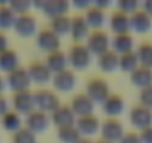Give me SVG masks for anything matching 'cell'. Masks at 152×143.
<instances>
[{
  "instance_id": "cell-30",
  "label": "cell",
  "mask_w": 152,
  "mask_h": 143,
  "mask_svg": "<svg viewBox=\"0 0 152 143\" xmlns=\"http://www.w3.org/2000/svg\"><path fill=\"white\" fill-rule=\"evenodd\" d=\"M70 26H72V18L69 15H60L51 20V30L57 34V36H64L67 33H70Z\"/></svg>"
},
{
  "instance_id": "cell-35",
  "label": "cell",
  "mask_w": 152,
  "mask_h": 143,
  "mask_svg": "<svg viewBox=\"0 0 152 143\" xmlns=\"http://www.w3.org/2000/svg\"><path fill=\"white\" fill-rule=\"evenodd\" d=\"M8 5L17 15H23V14H28V9L31 8L33 3L30 0H12Z\"/></svg>"
},
{
  "instance_id": "cell-21",
  "label": "cell",
  "mask_w": 152,
  "mask_h": 143,
  "mask_svg": "<svg viewBox=\"0 0 152 143\" xmlns=\"http://www.w3.org/2000/svg\"><path fill=\"white\" fill-rule=\"evenodd\" d=\"M130 81L134 87H139L140 90L148 85H152V69L139 64L130 73Z\"/></svg>"
},
{
  "instance_id": "cell-43",
  "label": "cell",
  "mask_w": 152,
  "mask_h": 143,
  "mask_svg": "<svg viewBox=\"0 0 152 143\" xmlns=\"http://www.w3.org/2000/svg\"><path fill=\"white\" fill-rule=\"evenodd\" d=\"M93 5L104 11V8H107V6H110V2H109V0H96V2H94Z\"/></svg>"
},
{
  "instance_id": "cell-4",
  "label": "cell",
  "mask_w": 152,
  "mask_h": 143,
  "mask_svg": "<svg viewBox=\"0 0 152 143\" xmlns=\"http://www.w3.org/2000/svg\"><path fill=\"white\" fill-rule=\"evenodd\" d=\"M87 48L90 49L93 55H97V57L107 52L110 49V39L107 33L103 30H93L90 36L87 37Z\"/></svg>"
},
{
  "instance_id": "cell-42",
  "label": "cell",
  "mask_w": 152,
  "mask_h": 143,
  "mask_svg": "<svg viewBox=\"0 0 152 143\" xmlns=\"http://www.w3.org/2000/svg\"><path fill=\"white\" fill-rule=\"evenodd\" d=\"M6 49H9V40L3 31H0V52H3Z\"/></svg>"
},
{
  "instance_id": "cell-41",
  "label": "cell",
  "mask_w": 152,
  "mask_h": 143,
  "mask_svg": "<svg viewBox=\"0 0 152 143\" xmlns=\"http://www.w3.org/2000/svg\"><path fill=\"white\" fill-rule=\"evenodd\" d=\"M93 3L90 2V0H73V6L78 8V9H88Z\"/></svg>"
},
{
  "instance_id": "cell-31",
  "label": "cell",
  "mask_w": 152,
  "mask_h": 143,
  "mask_svg": "<svg viewBox=\"0 0 152 143\" xmlns=\"http://www.w3.org/2000/svg\"><path fill=\"white\" fill-rule=\"evenodd\" d=\"M57 137L61 143H78L82 136L81 133L78 131L76 125H69V127H61L58 128V133H57Z\"/></svg>"
},
{
  "instance_id": "cell-26",
  "label": "cell",
  "mask_w": 152,
  "mask_h": 143,
  "mask_svg": "<svg viewBox=\"0 0 152 143\" xmlns=\"http://www.w3.org/2000/svg\"><path fill=\"white\" fill-rule=\"evenodd\" d=\"M17 67H20V57L15 49L9 48L3 52H0V70L9 73Z\"/></svg>"
},
{
  "instance_id": "cell-40",
  "label": "cell",
  "mask_w": 152,
  "mask_h": 143,
  "mask_svg": "<svg viewBox=\"0 0 152 143\" xmlns=\"http://www.w3.org/2000/svg\"><path fill=\"white\" fill-rule=\"evenodd\" d=\"M11 107H9V101L5 96H0V118H2L6 112H9Z\"/></svg>"
},
{
  "instance_id": "cell-22",
  "label": "cell",
  "mask_w": 152,
  "mask_h": 143,
  "mask_svg": "<svg viewBox=\"0 0 152 143\" xmlns=\"http://www.w3.org/2000/svg\"><path fill=\"white\" fill-rule=\"evenodd\" d=\"M109 26L112 28V31L115 34H122V33H130L131 26H130V15L121 12V11H115L110 15L109 20Z\"/></svg>"
},
{
  "instance_id": "cell-36",
  "label": "cell",
  "mask_w": 152,
  "mask_h": 143,
  "mask_svg": "<svg viewBox=\"0 0 152 143\" xmlns=\"http://www.w3.org/2000/svg\"><path fill=\"white\" fill-rule=\"evenodd\" d=\"M116 6H118V11H121L127 15H131L133 12H136L139 9V2L137 0H119Z\"/></svg>"
},
{
  "instance_id": "cell-16",
  "label": "cell",
  "mask_w": 152,
  "mask_h": 143,
  "mask_svg": "<svg viewBox=\"0 0 152 143\" xmlns=\"http://www.w3.org/2000/svg\"><path fill=\"white\" fill-rule=\"evenodd\" d=\"M51 122H54L58 128L75 125L76 115L73 113L70 104H60L52 113H51Z\"/></svg>"
},
{
  "instance_id": "cell-6",
  "label": "cell",
  "mask_w": 152,
  "mask_h": 143,
  "mask_svg": "<svg viewBox=\"0 0 152 143\" xmlns=\"http://www.w3.org/2000/svg\"><path fill=\"white\" fill-rule=\"evenodd\" d=\"M100 133H102V139L110 143L119 142L121 137L124 136V125L121 121H118L116 118H107L106 121L102 122L100 125Z\"/></svg>"
},
{
  "instance_id": "cell-18",
  "label": "cell",
  "mask_w": 152,
  "mask_h": 143,
  "mask_svg": "<svg viewBox=\"0 0 152 143\" xmlns=\"http://www.w3.org/2000/svg\"><path fill=\"white\" fill-rule=\"evenodd\" d=\"M90 27L84 18V15H75L72 18V26H70V34L76 43H81L82 40H87L90 36Z\"/></svg>"
},
{
  "instance_id": "cell-7",
  "label": "cell",
  "mask_w": 152,
  "mask_h": 143,
  "mask_svg": "<svg viewBox=\"0 0 152 143\" xmlns=\"http://www.w3.org/2000/svg\"><path fill=\"white\" fill-rule=\"evenodd\" d=\"M36 8H39L46 17L55 18L60 15H67L70 3L67 0H40V2L34 3Z\"/></svg>"
},
{
  "instance_id": "cell-14",
  "label": "cell",
  "mask_w": 152,
  "mask_h": 143,
  "mask_svg": "<svg viewBox=\"0 0 152 143\" xmlns=\"http://www.w3.org/2000/svg\"><path fill=\"white\" fill-rule=\"evenodd\" d=\"M51 81L54 84V88L58 90V91H63V93L72 91L76 87V82H78L75 72H72L69 69L61 70V72H58V73H54Z\"/></svg>"
},
{
  "instance_id": "cell-44",
  "label": "cell",
  "mask_w": 152,
  "mask_h": 143,
  "mask_svg": "<svg viewBox=\"0 0 152 143\" xmlns=\"http://www.w3.org/2000/svg\"><path fill=\"white\" fill-rule=\"evenodd\" d=\"M143 11L152 18V0H146L143 3Z\"/></svg>"
},
{
  "instance_id": "cell-11",
  "label": "cell",
  "mask_w": 152,
  "mask_h": 143,
  "mask_svg": "<svg viewBox=\"0 0 152 143\" xmlns=\"http://www.w3.org/2000/svg\"><path fill=\"white\" fill-rule=\"evenodd\" d=\"M14 30L21 37H31V36L37 34V21L30 12L18 15L15 26H14Z\"/></svg>"
},
{
  "instance_id": "cell-19",
  "label": "cell",
  "mask_w": 152,
  "mask_h": 143,
  "mask_svg": "<svg viewBox=\"0 0 152 143\" xmlns=\"http://www.w3.org/2000/svg\"><path fill=\"white\" fill-rule=\"evenodd\" d=\"M130 26L136 33H148L152 28V18L143 9H137L130 15Z\"/></svg>"
},
{
  "instance_id": "cell-15",
  "label": "cell",
  "mask_w": 152,
  "mask_h": 143,
  "mask_svg": "<svg viewBox=\"0 0 152 143\" xmlns=\"http://www.w3.org/2000/svg\"><path fill=\"white\" fill-rule=\"evenodd\" d=\"M70 107L73 110V113L76 115V118L79 116H87V115H93L96 103L87 96V94H76L72 98Z\"/></svg>"
},
{
  "instance_id": "cell-33",
  "label": "cell",
  "mask_w": 152,
  "mask_h": 143,
  "mask_svg": "<svg viewBox=\"0 0 152 143\" xmlns=\"http://www.w3.org/2000/svg\"><path fill=\"white\" fill-rule=\"evenodd\" d=\"M137 66H139V60H137L136 51H130V52H125V54L119 55V69L121 70L131 73Z\"/></svg>"
},
{
  "instance_id": "cell-12",
  "label": "cell",
  "mask_w": 152,
  "mask_h": 143,
  "mask_svg": "<svg viewBox=\"0 0 152 143\" xmlns=\"http://www.w3.org/2000/svg\"><path fill=\"white\" fill-rule=\"evenodd\" d=\"M130 122L139 130H143V128L152 125V109H149L143 104L133 106L130 110Z\"/></svg>"
},
{
  "instance_id": "cell-34",
  "label": "cell",
  "mask_w": 152,
  "mask_h": 143,
  "mask_svg": "<svg viewBox=\"0 0 152 143\" xmlns=\"http://www.w3.org/2000/svg\"><path fill=\"white\" fill-rule=\"evenodd\" d=\"M12 143H37V140L33 131H30L27 127H21L17 133H14Z\"/></svg>"
},
{
  "instance_id": "cell-27",
  "label": "cell",
  "mask_w": 152,
  "mask_h": 143,
  "mask_svg": "<svg viewBox=\"0 0 152 143\" xmlns=\"http://www.w3.org/2000/svg\"><path fill=\"white\" fill-rule=\"evenodd\" d=\"M99 67L106 73H113L115 70L119 69V55L115 51L109 49L99 57Z\"/></svg>"
},
{
  "instance_id": "cell-39",
  "label": "cell",
  "mask_w": 152,
  "mask_h": 143,
  "mask_svg": "<svg viewBox=\"0 0 152 143\" xmlns=\"http://www.w3.org/2000/svg\"><path fill=\"white\" fill-rule=\"evenodd\" d=\"M139 136H140L142 143H152V125H149V127L140 130Z\"/></svg>"
},
{
  "instance_id": "cell-20",
  "label": "cell",
  "mask_w": 152,
  "mask_h": 143,
  "mask_svg": "<svg viewBox=\"0 0 152 143\" xmlns=\"http://www.w3.org/2000/svg\"><path fill=\"white\" fill-rule=\"evenodd\" d=\"M102 107H103V112L109 118H115V116H118L124 112L125 101L119 94H112L110 93V96L102 103Z\"/></svg>"
},
{
  "instance_id": "cell-37",
  "label": "cell",
  "mask_w": 152,
  "mask_h": 143,
  "mask_svg": "<svg viewBox=\"0 0 152 143\" xmlns=\"http://www.w3.org/2000/svg\"><path fill=\"white\" fill-rule=\"evenodd\" d=\"M139 100H140V104L152 109V85H148V87L140 90Z\"/></svg>"
},
{
  "instance_id": "cell-47",
  "label": "cell",
  "mask_w": 152,
  "mask_h": 143,
  "mask_svg": "<svg viewBox=\"0 0 152 143\" xmlns=\"http://www.w3.org/2000/svg\"><path fill=\"white\" fill-rule=\"evenodd\" d=\"M96 143H110V142H106V140H103V139H100L99 142H96Z\"/></svg>"
},
{
  "instance_id": "cell-8",
  "label": "cell",
  "mask_w": 152,
  "mask_h": 143,
  "mask_svg": "<svg viewBox=\"0 0 152 143\" xmlns=\"http://www.w3.org/2000/svg\"><path fill=\"white\" fill-rule=\"evenodd\" d=\"M36 40H37V46L45 51L46 54H51V52H55L60 49V45H61V39L60 36H57L51 28L45 27L42 30L37 31L36 34Z\"/></svg>"
},
{
  "instance_id": "cell-45",
  "label": "cell",
  "mask_w": 152,
  "mask_h": 143,
  "mask_svg": "<svg viewBox=\"0 0 152 143\" xmlns=\"http://www.w3.org/2000/svg\"><path fill=\"white\" fill-rule=\"evenodd\" d=\"M5 87H6V82H5V79H3L2 76H0V96H2V93H3Z\"/></svg>"
},
{
  "instance_id": "cell-9",
  "label": "cell",
  "mask_w": 152,
  "mask_h": 143,
  "mask_svg": "<svg viewBox=\"0 0 152 143\" xmlns=\"http://www.w3.org/2000/svg\"><path fill=\"white\" fill-rule=\"evenodd\" d=\"M49 124H51V116L45 112L37 110V109L31 110L26 118V127L30 131H33L34 134L45 133L49 128Z\"/></svg>"
},
{
  "instance_id": "cell-5",
  "label": "cell",
  "mask_w": 152,
  "mask_h": 143,
  "mask_svg": "<svg viewBox=\"0 0 152 143\" xmlns=\"http://www.w3.org/2000/svg\"><path fill=\"white\" fill-rule=\"evenodd\" d=\"M94 103H103L110 96L109 84L102 78H93L87 84V93H85Z\"/></svg>"
},
{
  "instance_id": "cell-25",
  "label": "cell",
  "mask_w": 152,
  "mask_h": 143,
  "mask_svg": "<svg viewBox=\"0 0 152 143\" xmlns=\"http://www.w3.org/2000/svg\"><path fill=\"white\" fill-rule=\"evenodd\" d=\"M45 64L48 66V69L54 73H58L61 70H66L67 69V64H69V60H67V54L63 52L61 49L55 51V52H51L46 55V60H45Z\"/></svg>"
},
{
  "instance_id": "cell-32",
  "label": "cell",
  "mask_w": 152,
  "mask_h": 143,
  "mask_svg": "<svg viewBox=\"0 0 152 143\" xmlns=\"http://www.w3.org/2000/svg\"><path fill=\"white\" fill-rule=\"evenodd\" d=\"M137 60L140 66L152 69V42H143L136 49Z\"/></svg>"
},
{
  "instance_id": "cell-23",
  "label": "cell",
  "mask_w": 152,
  "mask_h": 143,
  "mask_svg": "<svg viewBox=\"0 0 152 143\" xmlns=\"http://www.w3.org/2000/svg\"><path fill=\"white\" fill-rule=\"evenodd\" d=\"M84 18H85L88 27L93 28V30H102V27L106 23V14H104V11L100 9V8H97V6H94V5H91L85 11Z\"/></svg>"
},
{
  "instance_id": "cell-10",
  "label": "cell",
  "mask_w": 152,
  "mask_h": 143,
  "mask_svg": "<svg viewBox=\"0 0 152 143\" xmlns=\"http://www.w3.org/2000/svg\"><path fill=\"white\" fill-rule=\"evenodd\" d=\"M27 72L30 75L31 82L39 84V85L48 84L52 79V72L48 69L45 61H40V60H36V61L30 63V66L27 67Z\"/></svg>"
},
{
  "instance_id": "cell-13",
  "label": "cell",
  "mask_w": 152,
  "mask_h": 143,
  "mask_svg": "<svg viewBox=\"0 0 152 143\" xmlns=\"http://www.w3.org/2000/svg\"><path fill=\"white\" fill-rule=\"evenodd\" d=\"M12 104H14V110L18 112L20 115H28L31 110H34V96L30 90L15 93L12 98Z\"/></svg>"
},
{
  "instance_id": "cell-2",
  "label": "cell",
  "mask_w": 152,
  "mask_h": 143,
  "mask_svg": "<svg viewBox=\"0 0 152 143\" xmlns=\"http://www.w3.org/2000/svg\"><path fill=\"white\" fill-rule=\"evenodd\" d=\"M91 57H93V54L90 52V49L84 43H75L67 52L69 64L76 70L87 69L91 63Z\"/></svg>"
},
{
  "instance_id": "cell-17",
  "label": "cell",
  "mask_w": 152,
  "mask_h": 143,
  "mask_svg": "<svg viewBox=\"0 0 152 143\" xmlns=\"http://www.w3.org/2000/svg\"><path fill=\"white\" fill-rule=\"evenodd\" d=\"M78 131L81 133V136H87V139L90 136H94L100 131V121L99 118L93 113V115H87V116H79L76 118V122H75Z\"/></svg>"
},
{
  "instance_id": "cell-28",
  "label": "cell",
  "mask_w": 152,
  "mask_h": 143,
  "mask_svg": "<svg viewBox=\"0 0 152 143\" xmlns=\"http://www.w3.org/2000/svg\"><path fill=\"white\" fill-rule=\"evenodd\" d=\"M17 17L18 15L9 8L8 3H0V31L14 28Z\"/></svg>"
},
{
  "instance_id": "cell-3",
  "label": "cell",
  "mask_w": 152,
  "mask_h": 143,
  "mask_svg": "<svg viewBox=\"0 0 152 143\" xmlns=\"http://www.w3.org/2000/svg\"><path fill=\"white\" fill-rule=\"evenodd\" d=\"M6 85L14 91V93H20V91H26L30 88L31 85V79H30V75L27 69L24 67H17L15 70L9 72L6 75V79H5Z\"/></svg>"
},
{
  "instance_id": "cell-46",
  "label": "cell",
  "mask_w": 152,
  "mask_h": 143,
  "mask_svg": "<svg viewBox=\"0 0 152 143\" xmlns=\"http://www.w3.org/2000/svg\"><path fill=\"white\" fill-rule=\"evenodd\" d=\"M78 143H94V142H93V140H90V139H87V137H82Z\"/></svg>"
},
{
  "instance_id": "cell-24",
  "label": "cell",
  "mask_w": 152,
  "mask_h": 143,
  "mask_svg": "<svg viewBox=\"0 0 152 143\" xmlns=\"http://www.w3.org/2000/svg\"><path fill=\"white\" fill-rule=\"evenodd\" d=\"M112 51H115L118 55H122L125 52L134 51V39L130 33H122V34H115L113 39L110 40Z\"/></svg>"
},
{
  "instance_id": "cell-29",
  "label": "cell",
  "mask_w": 152,
  "mask_h": 143,
  "mask_svg": "<svg viewBox=\"0 0 152 143\" xmlns=\"http://www.w3.org/2000/svg\"><path fill=\"white\" fill-rule=\"evenodd\" d=\"M2 125L6 131H11V133H17L21 127H23V119H21V115L15 110H9L6 112L3 116H2Z\"/></svg>"
},
{
  "instance_id": "cell-1",
  "label": "cell",
  "mask_w": 152,
  "mask_h": 143,
  "mask_svg": "<svg viewBox=\"0 0 152 143\" xmlns=\"http://www.w3.org/2000/svg\"><path fill=\"white\" fill-rule=\"evenodd\" d=\"M33 96H34V109L45 113H52L61 104L58 96L52 90H48V88H40L34 91Z\"/></svg>"
},
{
  "instance_id": "cell-38",
  "label": "cell",
  "mask_w": 152,
  "mask_h": 143,
  "mask_svg": "<svg viewBox=\"0 0 152 143\" xmlns=\"http://www.w3.org/2000/svg\"><path fill=\"white\" fill-rule=\"evenodd\" d=\"M119 143H142V140H140L139 133H136V131H127L121 137Z\"/></svg>"
}]
</instances>
